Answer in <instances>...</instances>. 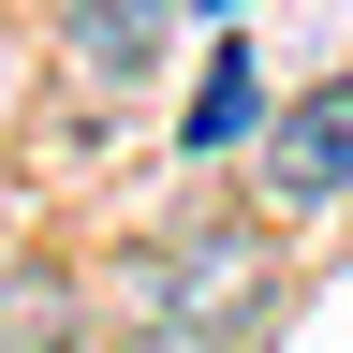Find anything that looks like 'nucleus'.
Here are the masks:
<instances>
[{
    "label": "nucleus",
    "instance_id": "1",
    "mask_svg": "<svg viewBox=\"0 0 353 353\" xmlns=\"http://www.w3.org/2000/svg\"><path fill=\"white\" fill-rule=\"evenodd\" d=\"M118 339H162V353H206V339H236L250 309H265V236L250 221H162V236H132L118 250Z\"/></svg>",
    "mask_w": 353,
    "mask_h": 353
},
{
    "label": "nucleus",
    "instance_id": "2",
    "mask_svg": "<svg viewBox=\"0 0 353 353\" xmlns=\"http://www.w3.org/2000/svg\"><path fill=\"white\" fill-rule=\"evenodd\" d=\"M250 192H265V221H324V206H353V74L294 88V103L250 132Z\"/></svg>",
    "mask_w": 353,
    "mask_h": 353
},
{
    "label": "nucleus",
    "instance_id": "3",
    "mask_svg": "<svg viewBox=\"0 0 353 353\" xmlns=\"http://www.w3.org/2000/svg\"><path fill=\"white\" fill-rule=\"evenodd\" d=\"M162 74V0H74L59 15V88L74 103H132Z\"/></svg>",
    "mask_w": 353,
    "mask_h": 353
},
{
    "label": "nucleus",
    "instance_id": "4",
    "mask_svg": "<svg viewBox=\"0 0 353 353\" xmlns=\"http://www.w3.org/2000/svg\"><path fill=\"white\" fill-rule=\"evenodd\" d=\"M0 353H88V309H74L59 265H15L0 280Z\"/></svg>",
    "mask_w": 353,
    "mask_h": 353
},
{
    "label": "nucleus",
    "instance_id": "5",
    "mask_svg": "<svg viewBox=\"0 0 353 353\" xmlns=\"http://www.w3.org/2000/svg\"><path fill=\"white\" fill-rule=\"evenodd\" d=\"M236 132H265V74H250V44H236V59H221V74L192 88V118H176V148H192V162H221Z\"/></svg>",
    "mask_w": 353,
    "mask_h": 353
}]
</instances>
